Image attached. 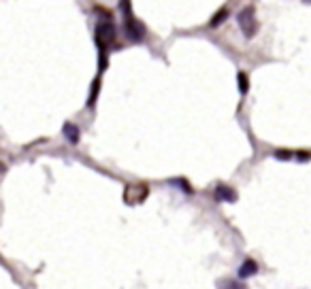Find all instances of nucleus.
<instances>
[{
    "label": "nucleus",
    "mask_w": 311,
    "mask_h": 289,
    "mask_svg": "<svg viewBox=\"0 0 311 289\" xmlns=\"http://www.w3.org/2000/svg\"><path fill=\"white\" fill-rule=\"evenodd\" d=\"M120 9L126 13V15H124V36H126L130 43H141V41L145 38V26L132 15L130 3H122Z\"/></svg>",
    "instance_id": "nucleus-1"
},
{
    "label": "nucleus",
    "mask_w": 311,
    "mask_h": 289,
    "mask_svg": "<svg viewBox=\"0 0 311 289\" xmlns=\"http://www.w3.org/2000/svg\"><path fill=\"white\" fill-rule=\"evenodd\" d=\"M237 23L243 32L245 38H254L258 32V19H256V11L254 7H245L237 13Z\"/></svg>",
    "instance_id": "nucleus-2"
},
{
    "label": "nucleus",
    "mask_w": 311,
    "mask_h": 289,
    "mask_svg": "<svg viewBox=\"0 0 311 289\" xmlns=\"http://www.w3.org/2000/svg\"><path fill=\"white\" fill-rule=\"evenodd\" d=\"M115 36H118V32H115V26L109 19L107 21H98V26H96V45L98 47L107 49L115 41Z\"/></svg>",
    "instance_id": "nucleus-3"
},
{
    "label": "nucleus",
    "mask_w": 311,
    "mask_h": 289,
    "mask_svg": "<svg viewBox=\"0 0 311 289\" xmlns=\"http://www.w3.org/2000/svg\"><path fill=\"white\" fill-rule=\"evenodd\" d=\"M147 194H149L147 185H143V183H139V185L137 183H130L124 189V200H126V204H141L147 198Z\"/></svg>",
    "instance_id": "nucleus-4"
},
{
    "label": "nucleus",
    "mask_w": 311,
    "mask_h": 289,
    "mask_svg": "<svg viewBox=\"0 0 311 289\" xmlns=\"http://www.w3.org/2000/svg\"><path fill=\"white\" fill-rule=\"evenodd\" d=\"M215 200L217 202H237V191L230 185H217L215 187Z\"/></svg>",
    "instance_id": "nucleus-5"
},
{
    "label": "nucleus",
    "mask_w": 311,
    "mask_h": 289,
    "mask_svg": "<svg viewBox=\"0 0 311 289\" xmlns=\"http://www.w3.org/2000/svg\"><path fill=\"white\" fill-rule=\"evenodd\" d=\"M237 274H239L241 281H243V279H252V277H256V274H258V264H256L254 259H245L243 264L239 266Z\"/></svg>",
    "instance_id": "nucleus-6"
},
{
    "label": "nucleus",
    "mask_w": 311,
    "mask_h": 289,
    "mask_svg": "<svg viewBox=\"0 0 311 289\" xmlns=\"http://www.w3.org/2000/svg\"><path fill=\"white\" fill-rule=\"evenodd\" d=\"M62 134H64V138H66L71 144L79 142V128H77L75 124H71V122H66V124L62 126Z\"/></svg>",
    "instance_id": "nucleus-7"
},
{
    "label": "nucleus",
    "mask_w": 311,
    "mask_h": 289,
    "mask_svg": "<svg viewBox=\"0 0 311 289\" xmlns=\"http://www.w3.org/2000/svg\"><path fill=\"white\" fill-rule=\"evenodd\" d=\"M217 289H243V285L237 279H219L217 281Z\"/></svg>",
    "instance_id": "nucleus-8"
},
{
    "label": "nucleus",
    "mask_w": 311,
    "mask_h": 289,
    "mask_svg": "<svg viewBox=\"0 0 311 289\" xmlns=\"http://www.w3.org/2000/svg\"><path fill=\"white\" fill-rule=\"evenodd\" d=\"M237 87H239V94H241V96L248 94L250 81H248V75H245V73H239V75H237Z\"/></svg>",
    "instance_id": "nucleus-9"
},
{
    "label": "nucleus",
    "mask_w": 311,
    "mask_h": 289,
    "mask_svg": "<svg viewBox=\"0 0 311 289\" xmlns=\"http://www.w3.org/2000/svg\"><path fill=\"white\" fill-rule=\"evenodd\" d=\"M98 89H100V77L94 79V83H92V91H90V98L85 102V107H94V102L98 98Z\"/></svg>",
    "instance_id": "nucleus-10"
},
{
    "label": "nucleus",
    "mask_w": 311,
    "mask_h": 289,
    "mask_svg": "<svg viewBox=\"0 0 311 289\" xmlns=\"http://www.w3.org/2000/svg\"><path fill=\"white\" fill-rule=\"evenodd\" d=\"M226 17H228V9H226V7H222V9H219V11L215 13V17L209 21V26H211V28H217V26L222 23V21H226Z\"/></svg>",
    "instance_id": "nucleus-11"
},
{
    "label": "nucleus",
    "mask_w": 311,
    "mask_h": 289,
    "mask_svg": "<svg viewBox=\"0 0 311 289\" xmlns=\"http://www.w3.org/2000/svg\"><path fill=\"white\" fill-rule=\"evenodd\" d=\"M273 157H275V160H279V162H288V160H292V157H294V151H290V149H277L273 153Z\"/></svg>",
    "instance_id": "nucleus-12"
},
{
    "label": "nucleus",
    "mask_w": 311,
    "mask_h": 289,
    "mask_svg": "<svg viewBox=\"0 0 311 289\" xmlns=\"http://www.w3.org/2000/svg\"><path fill=\"white\" fill-rule=\"evenodd\" d=\"M168 185H177V187L184 189L186 194H192V187L188 185V183H186L184 179H171V181H168Z\"/></svg>",
    "instance_id": "nucleus-13"
},
{
    "label": "nucleus",
    "mask_w": 311,
    "mask_h": 289,
    "mask_svg": "<svg viewBox=\"0 0 311 289\" xmlns=\"http://www.w3.org/2000/svg\"><path fill=\"white\" fill-rule=\"evenodd\" d=\"M294 157H296V160H301V162H307V160H311V153H309V151H303V153H294Z\"/></svg>",
    "instance_id": "nucleus-14"
}]
</instances>
